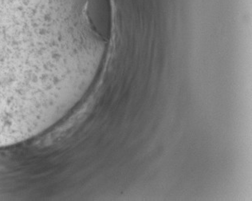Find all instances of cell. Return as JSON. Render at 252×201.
<instances>
[{"label":"cell","mask_w":252,"mask_h":201,"mask_svg":"<svg viewBox=\"0 0 252 201\" xmlns=\"http://www.w3.org/2000/svg\"><path fill=\"white\" fill-rule=\"evenodd\" d=\"M25 8L0 6V114L23 105L43 82V34Z\"/></svg>","instance_id":"6da1fadb"}]
</instances>
